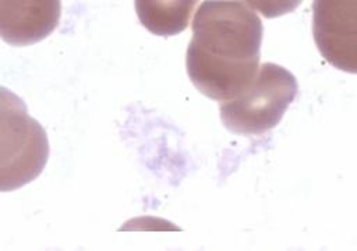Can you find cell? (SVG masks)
<instances>
[{
    "label": "cell",
    "instance_id": "1",
    "mask_svg": "<svg viewBox=\"0 0 357 251\" xmlns=\"http://www.w3.org/2000/svg\"><path fill=\"white\" fill-rule=\"evenodd\" d=\"M191 28L185 67L192 85L219 102L238 98L258 73L264 35L258 14L241 1H204Z\"/></svg>",
    "mask_w": 357,
    "mask_h": 251
},
{
    "label": "cell",
    "instance_id": "2",
    "mask_svg": "<svg viewBox=\"0 0 357 251\" xmlns=\"http://www.w3.org/2000/svg\"><path fill=\"white\" fill-rule=\"evenodd\" d=\"M0 190L14 191L36 178L49 158L43 127L28 114L25 102L1 86Z\"/></svg>",
    "mask_w": 357,
    "mask_h": 251
},
{
    "label": "cell",
    "instance_id": "3",
    "mask_svg": "<svg viewBox=\"0 0 357 251\" xmlns=\"http://www.w3.org/2000/svg\"><path fill=\"white\" fill-rule=\"evenodd\" d=\"M298 92L293 73L264 63L250 86L236 99L220 102V120L236 134H262L276 127Z\"/></svg>",
    "mask_w": 357,
    "mask_h": 251
},
{
    "label": "cell",
    "instance_id": "4",
    "mask_svg": "<svg viewBox=\"0 0 357 251\" xmlns=\"http://www.w3.org/2000/svg\"><path fill=\"white\" fill-rule=\"evenodd\" d=\"M312 35L324 59L340 71H357V3L317 0L312 4Z\"/></svg>",
    "mask_w": 357,
    "mask_h": 251
},
{
    "label": "cell",
    "instance_id": "5",
    "mask_svg": "<svg viewBox=\"0 0 357 251\" xmlns=\"http://www.w3.org/2000/svg\"><path fill=\"white\" fill-rule=\"evenodd\" d=\"M59 0L0 1V35L13 46H28L47 38L59 25Z\"/></svg>",
    "mask_w": 357,
    "mask_h": 251
},
{
    "label": "cell",
    "instance_id": "6",
    "mask_svg": "<svg viewBox=\"0 0 357 251\" xmlns=\"http://www.w3.org/2000/svg\"><path fill=\"white\" fill-rule=\"evenodd\" d=\"M135 10L141 24L153 35L173 36L183 32L197 1L194 0H137Z\"/></svg>",
    "mask_w": 357,
    "mask_h": 251
}]
</instances>
